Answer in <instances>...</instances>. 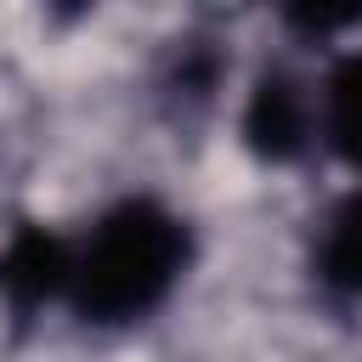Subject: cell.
<instances>
[{"label": "cell", "mask_w": 362, "mask_h": 362, "mask_svg": "<svg viewBox=\"0 0 362 362\" xmlns=\"http://www.w3.org/2000/svg\"><path fill=\"white\" fill-rule=\"evenodd\" d=\"M192 272V221L153 198H113L79 238H68L62 305L85 328H136L158 317Z\"/></svg>", "instance_id": "cell-1"}, {"label": "cell", "mask_w": 362, "mask_h": 362, "mask_svg": "<svg viewBox=\"0 0 362 362\" xmlns=\"http://www.w3.org/2000/svg\"><path fill=\"white\" fill-rule=\"evenodd\" d=\"M243 147L260 164H300L317 147V85L294 68H260L243 96Z\"/></svg>", "instance_id": "cell-2"}, {"label": "cell", "mask_w": 362, "mask_h": 362, "mask_svg": "<svg viewBox=\"0 0 362 362\" xmlns=\"http://www.w3.org/2000/svg\"><path fill=\"white\" fill-rule=\"evenodd\" d=\"M68 294V238L51 226H17L0 243V300L17 317H34L45 305H62Z\"/></svg>", "instance_id": "cell-3"}, {"label": "cell", "mask_w": 362, "mask_h": 362, "mask_svg": "<svg viewBox=\"0 0 362 362\" xmlns=\"http://www.w3.org/2000/svg\"><path fill=\"white\" fill-rule=\"evenodd\" d=\"M311 277L328 300L362 305V181L322 215L311 238Z\"/></svg>", "instance_id": "cell-4"}, {"label": "cell", "mask_w": 362, "mask_h": 362, "mask_svg": "<svg viewBox=\"0 0 362 362\" xmlns=\"http://www.w3.org/2000/svg\"><path fill=\"white\" fill-rule=\"evenodd\" d=\"M317 141L362 175V45H345L317 79Z\"/></svg>", "instance_id": "cell-5"}]
</instances>
